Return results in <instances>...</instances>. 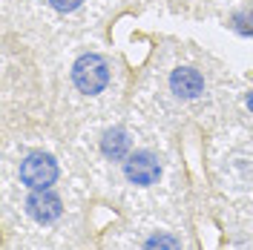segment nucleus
Masks as SVG:
<instances>
[{"label":"nucleus","instance_id":"1","mask_svg":"<svg viewBox=\"0 0 253 250\" xmlns=\"http://www.w3.org/2000/svg\"><path fill=\"white\" fill-rule=\"evenodd\" d=\"M69 83L84 98L104 95L112 86V61L98 49L81 52L78 58L69 63Z\"/></svg>","mask_w":253,"mask_h":250},{"label":"nucleus","instance_id":"2","mask_svg":"<svg viewBox=\"0 0 253 250\" xmlns=\"http://www.w3.org/2000/svg\"><path fill=\"white\" fill-rule=\"evenodd\" d=\"M167 92L173 95L178 104H196L207 92L205 72L193 63H178L167 72Z\"/></svg>","mask_w":253,"mask_h":250},{"label":"nucleus","instance_id":"3","mask_svg":"<svg viewBox=\"0 0 253 250\" xmlns=\"http://www.w3.org/2000/svg\"><path fill=\"white\" fill-rule=\"evenodd\" d=\"M17 175L29 190H49L58 181L61 167H58L55 156H49L43 150H32V153L23 156L20 167H17Z\"/></svg>","mask_w":253,"mask_h":250},{"label":"nucleus","instance_id":"4","mask_svg":"<svg viewBox=\"0 0 253 250\" xmlns=\"http://www.w3.org/2000/svg\"><path fill=\"white\" fill-rule=\"evenodd\" d=\"M164 172V164H161V156L156 150H147V147H138L132 150L124 161V175L129 184H138V187H150L156 184Z\"/></svg>","mask_w":253,"mask_h":250},{"label":"nucleus","instance_id":"5","mask_svg":"<svg viewBox=\"0 0 253 250\" xmlns=\"http://www.w3.org/2000/svg\"><path fill=\"white\" fill-rule=\"evenodd\" d=\"M98 147H101V156L107 158V161H121V164H124L126 156L135 150V147H132L129 129L121 126V124L107 126V129L101 132V138H98Z\"/></svg>","mask_w":253,"mask_h":250},{"label":"nucleus","instance_id":"6","mask_svg":"<svg viewBox=\"0 0 253 250\" xmlns=\"http://www.w3.org/2000/svg\"><path fill=\"white\" fill-rule=\"evenodd\" d=\"M26 210H29V216L35 221H41V224H49V221H55L61 216V196L58 193H52L49 190H32V196L26 199Z\"/></svg>","mask_w":253,"mask_h":250},{"label":"nucleus","instance_id":"7","mask_svg":"<svg viewBox=\"0 0 253 250\" xmlns=\"http://www.w3.org/2000/svg\"><path fill=\"white\" fill-rule=\"evenodd\" d=\"M89 0H46V6L55 12V15H61V17H72V15H78L81 9L86 6Z\"/></svg>","mask_w":253,"mask_h":250},{"label":"nucleus","instance_id":"8","mask_svg":"<svg viewBox=\"0 0 253 250\" xmlns=\"http://www.w3.org/2000/svg\"><path fill=\"white\" fill-rule=\"evenodd\" d=\"M147 250H181L170 233H156L147 239Z\"/></svg>","mask_w":253,"mask_h":250},{"label":"nucleus","instance_id":"9","mask_svg":"<svg viewBox=\"0 0 253 250\" xmlns=\"http://www.w3.org/2000/svg\"><path fill=\"white\" fill-rule=\"evenodd\" d=\"M245 107H248V112L253 115V89H248V95H245Z\"/></svg>","mask_w":253,"mask_h":250}]
</instances>
